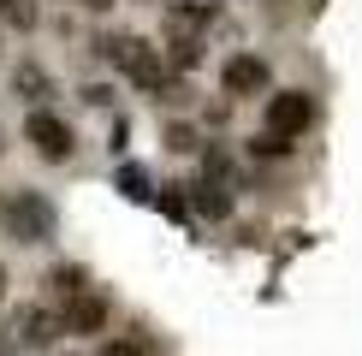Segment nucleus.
<instances>
[{
	"mask_svg": "<svg viewBox=\"0 0 362 356\" xmlns=\"http://www.w3.org/2000/svg\"><path fill=\"white\" fill-rule=\"evenodd\" d=\"M315 119V101L303 89H274L267 95V113H262V155H279L291 137H303Z\"/></svg>",
	"mask_w": 362,
	"mask_h": 356,
	"instance_id": "nucleus-1",
	"label": "nucleus"
},
{
	"mask_svg": "<svg viewBox=\"0 0 362 356\" xmlns=\"http://www.w3.org/2000/svg\"><path fill=\"white\" fill-rule=\"evenodd\" d=\"M95 54H107L137 89H167V59H160V48H148L143 36H101Z\"/></svg>",
	"mask_w": 362,
	"mask_h": 356,
	"instance_id": "nucleus-2",
	"label": "nucleus"
},
{
	"mask_svg": "<svg viewBox=\"0 0 362 356\" xmlns=\"http://www.w3.org/2000/svg\"><path fill=\"white\" fill-rule=\"evenodd\" d=\"M24 137L36 143L42 160H71V125H66V119H54V113L36 107V113L24 119Z\"/></svg>",
	"mask_w": 362,
	"mask_h": 356,
	"instance_id": "nucleus-3",
	"label": "nucleus"
},
{
	"mask_svg": "<svg viewBox=\"0 0 362 356\" xmlns=\"http://www.w3.org/2000/svg\"><path fill=\"white\" fill-rule=\"evenodd\" d=\"M0 214H6V226L18 232L24 244H42V237L54 232V214H48V202H42V196H12Z\"/></svg>",
	"mask_w": 362,
	"mask_h": 356,
	"instance_id": "nucleus-4",
	"label": "nucleus"
},
{
	"mask_svg": "<svg viewBox=\"0 0 362 356\" xmlns=\"http://www.w3.org/2000/svg\"><path fill=\"white\" fill-rule=\"evenodd\" d=\"M107 326V303L95 291H78L71 303H59V333H101Z\"/></svg>",
	"mask_w": 362,
	"mask_h": 356,
	"instance_id": "nucleus-5",
	"label": "nucleus"
},
{
	"mask_svg": "<svg viewBox=\"0 0 362 356\" xmlns=\"http://www.w3.org/2000/svg\"><path fill=\"white\" fill-rule=\"evenodd\" d=\"M220 89H226V95H255V89H267V59L232 54V59H226V71H220Z\"/></svg>",
	"mask_w": 362,
	"mask_h": 356,
	"instance_id": "nucleus-6",
	"label": "nucleus"
},
{
	"mask_svg": "<svg viewBox=\"0 0 362 356\" xmlns=\"http://www.w3.org/2000/svg\"><path fill=\"white\" fill-rule=\"evenodd\" d=\"M167 24H173L178 42H196V30L214 24V6H208V0H173V6H167Z\"/></svg>",
	"mask_w": 362,
	"mask_h": 356,
	"instance_id": "nucleus-7",
	"label": "nucleus"
},
{
	"mask_svg": "<svg viewBox=\"0 0 362 356\" xmlns=\"http://www.w3.org/2000/svg\"><path fill=\"white\" fill-rule=\"evenodd\" d=\"M54 338H59V315H48V309H30V315H24V345L42 350V345H54Z\"/></svg>",
	"mask_w": 362,
	"mask_h": 356,
	"instance_id": "nucleus-8",
	"label": "nucleus"
},
{
	"mask_svg": "<svg viewBox=\"0 0 362 356\" xmlns=\"http://www.w3.org/2000/svg\"><path fill=\"white\" fill-rule=\"evenodd\" d=\"M36 0H0V24L6 30H36Z\"/></svg>",
	"mask_w": 362,
	"mask_h": 356,
	"instance_id": "nucleus-9",
	"label": "nucleus"
},
{
	"mask_svg": "<svg viewBox=\"0 0 362 356\" xmlns=\"http://www.w3.org/2000/svg\"><path fill=\"white\" fill-rule=\"evenodd\" d=\"M48 285H54V297H59V303H71V297H78V291H89L78 267H54V273H48Z\"/></svg>",
	"mask_w": 362,
	"mask_h": 356,
	"instance_id": "nucleus-10",
	"label": "nucleus"
},
{
	"mask_svg": "<svg viewBox=\"0 0 362 356\" xmlns=\"http://www.w3.org/2000/svg\"><path fill=\"white\" fill-rule=\"evenodd\" d=\"M12 83H18L24 95H30V101H42V95H48V78H42L36 66H18V71H12Z\"/></svg>",
	"mask_w": 362,
	"mask_h": 356,
	"instance_id": "nucleus-11",
	"label": "nucleus"
},
{
	"mask_svg": "<svg viewBox=\"0 0 362 356\" xmlns=\"http://www.w3.org/2000/svg\"><path fill=\"white\" fill-rule=\"evenodd\" d=\"M196 208H202V214H226V208H232V202H226V190H214V184H196Z\"/></svg>",
	"mask_w": 362,
	"mask_h": 356,
	"instance_id": "nucleus-12",
	"label": "nucleus"
},
{
	"mask_svg": "<svg viewBox=\"0 0 362 356\" xmlns=\"http://www.w3.org/2000/svg\"><path fill=\"white\" fill-rule=\"evenodd\" d=\"M101 356H148V345H137V338H113V345H101Z\"/></svg>",
	"mask_w": 362,
	"mask_h": 356,
	"instance_id": "nucleus-13",
	"label": "nucleus"
},
{
	"mask_svg": "<svg viewBox=\"0 0 362 356\" xmlns=\"http://www.w3.org/2000/svg\"><path fill=\"white\" fill-rule=\"evenodd\" d=\"M83 6H113V0H83Z\"/></svg>",
	"mask_w": 362,
	"mask_h": 356,
	"instance_id": "nucleus-14",
	"label": "nucleus"
},
{
	"mask_svg": "<svg viewBox=\"0 0 362 356\" xmlns=\"http://www.w3.org/2000/svg\"><path fill=\"white\" fill-rule=\"evenodd\" d=\"M0 297H6V279H0Z\"/></svg>",
	"mask_w": 362,
	"mask_h": 356,
	"instance_id": "nucleus-15",
	"label": "nucleus"
}]
</instances>
